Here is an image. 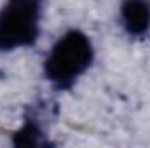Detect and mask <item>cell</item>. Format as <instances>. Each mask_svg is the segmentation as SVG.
Returning a JSON list of instances; mask_svg holds the SVG:
<instances>
[{
    "label": "cell",
    "mask_w": 150,
    "mask_h": 148,
    "mask_svg": "<svg viewBox=\"0 0 150 148\" xmlns=\"http://www.w3.org/2000/svg\"><path fill=\"white\" fill-rule=\"evenodd\" d=\"M38 136H40L38 129L35 125L28 124V125H25V127L16 134L14 143H16V145H21V147H32V145L35 147L38 143Z\"/></svg>",
    "instance_id": "obj_4"
},
{
    "label": "cell",
    "mask_w": 150,
    "mask_h": 148,
    "mask_svg": "<svg viewBox=\"0 0 150 148\" xmlns=\"http://www.w3.org/2000/svg\"><path fill=\"white\" fill-rule=\"evenodd\" d=\"M122 23L133 35H143L150 28V2L149 0H124L120 7Z\"/></svg>",
    "instance_id": "obj_3"
},
{
    "label": "cell",
    "mask_w": 150,
    "mask_h": 148,
    "mask_svg": "<svg viewBox=\"0 0 150 148\" xmlns=\"http://www.w3.org/2000/svg\"><path fill=\"white\" fill-rule=\"evenodd\" d=\"M42 0H9L0 12V51L30 45L38 35Z\"/></svg>",
    "instance_id": "obj_2"
},
{
    "label": "cell",
    "mask_w": 150,
    "mask_h": 148,
    "mask_svg": "<svg viewBox=\"0 0 150 148\" xmlns=\"http://www.w3.org/2000/svg\"><path fill=\"white\" fill-rule=\"evenodd\" d=\"M93 61V45L82 32L65 33L45 59V77L58 87H68Z\"/></svg>",
    "instance_id": "obj_1"
}]
</instances>
